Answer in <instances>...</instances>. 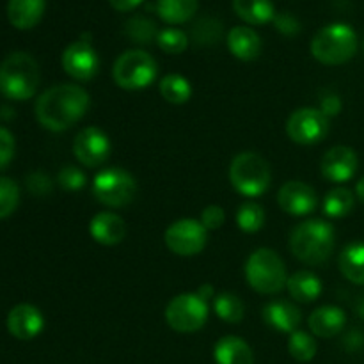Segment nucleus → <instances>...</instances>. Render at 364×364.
<instances>
[{"label":"nucleus","instance_id":"obj_26","mask_svg":"<svg viewBox=\"0 0 364 364\" xmlns=\"http://www.w3.org/2000/svg\"><path fill=\"white\" fill-rule=\"evenodd\" d=\"M198 0H156V13L167 23H185L198 13Z\"/></svg>","mask_w":364,"mask_h":364},{"label":"nucleus","instance_id":"obj_1","mask_svg":"<svg viewBox=\"0 0 364 364\" xmlns=\"http://www.w3.org/2000/svg\"><path fill=\"white\" fill-rule=\"evenodd\" d=\"M89 109V95L75 84H59L43 92L36 102V117L50 132L68 130Z\"/></svg>","mask_w":364,"mask_h":364},{"label":"nucleus","instance_id":"obj_6","mask_svg":"<svg viewBox=\"0 0 364 364\" xmlns=\"http://www.w3.org/2000/svg\"><path fill=\"white\" fill-rule=\"evenodd\" d=\"M231 185L245 198H259L270 185V167L258 153L244 151L230 166Z\"/></svg>","mask_w":364,"mask_h":364},{"label":"nucleus","instance_id":"obj_13","mask_svg":"<svg viewBox=\"0 0 364 364\" xmlns=\"http://www.w3.org/2000/svg\"><path fill=\"white\" fill-rule=\"evenodd\" d=\"M73 153L85 167H98L109 159L110 141L100 128L89 127L78 132L73 141Z\"/></svg>","mask_w":364,"mask_h":364},{"label":"nucleus","instance_id":"obj_2","mask_svg":"<svg viewBox=\"0 0 364 364\" xmlns=\"http://www.w3.org/2000/svg\"><path fill=\"white\" fill-rule=\"evenodd\" d=\"M290 249L297 259L306 265H322L334 251V230L320 219L299 224L290 237Z\"/></svg>","mask_w":364,"mask_h":364},{"label":"nucleus","instance_id":"obj_22","mask_svg":"<svg viewBox=\"0 0 364 364\" xmlns=\"http://www.w3.org/2000/svg\"><path fill=\"white\" fill-rule=\"evenodd\" d=\"M217 364H255L251 347L238 336H224L213 348Z\"/></svg>","mask_w":364,"mask_h":364},{"label":"nucleus","instance_id":"obj_46","mask_svg":"<svg viewBox=\"0 0 364 364\" xmlns=\"http://www.w3.org/2000/svg\"><path fill=\"white\" fill-rule=\"evenodd\" d=\"M355 311H358V315L364 320V295L358 301V306H355Z\"/></svg>","mask_w":364,"mask_h":364},{"label":"nucleus","instance_id":"obj_35","mask_svg":"<svg viewBox=\"0 0 364 364\" xmlns=\"http://www.w3.org/2000/svg\"><path fill=\"white\" fill-rule=\"evenodd\" d=\"M156 45L167 53H181L185 52L188 45V38L185 32L178 31V28H164L156 36Z\"/></svg>","mask_w":364,"mask_h":364},{"label":"nucleus","instance_id":"obj_27","mask_svg":"<svg viewBox=\"0 0 364 364\" xmlns=\"http://www.w3.org/2000/svg\"><path fill=\"white\" fill-rule=\"evenodd\" d=\"M354 208V194L345 187H336L323 199V213L333 219L347 217Z\"/></svg>","mask_w":364,"mask_h":364},{"label":"nucleus","instance_id":"obj_18","mask_svg":"<svg viewBox=\"0 0 364 364\" xmlns=\"http://www.w3.org/2000/svg\"><path fill=\"white\" fill-rule=\"evenodd\" d=\"M308 323L315 336L334 338L343 331L347 316H345L343 309L336 308V306H323L309 315Z\"/></svg>","mask_w":364,"mask_h":364},{"label":"nucleus","instance_id":"obj_11","mask_svg":"<svg viewBox=\"0 0 364 364\" xmlns=\"http://www.w3.org/2000/svg\"><path fill=\"white\" fill-rule=\"evenodd\" d=\"M329 132V117L320 109H299L287 123V134L297 144H316Z\"/></svg>","mask_w":364,"mask_h":364},{"label":"nucleus","instance_id":"obj_37","mask_svg":"<svg viewBox=\"0 0 364 364\" xmlns=\"http://www.w3.org/2000/svg\"><path fill=\"white\" fill-rule=\"evenodd\" d=\"M224 220H226V213H224V210L220 206L212 205L203 210L201 224L206 230H219L224 224Z\"/></svg>","mask_w":364,"mask_h":364},{"label":"nucleus","instance_id":"obj_10","mask_svg":"<svg viewBox=\"0 0 364 364\" xmlns=\"http://www.w3.org/2000/svg\"><path fill=\"white\" fill-rule=\"evenodd\" d=\"M208 230L201 224V220L181 219L171 224L166 230L164 240L169 251L178 256H194L205 249Z\"/></svg>","mask_w":364,"mask_h":364},{"label":"nucleus","instance_id":"obj_12","mask_svg":"<svg viewBox=\"0 0 364 364\" xmlns=\"http://www.w3.org/2000/svg\"><path fill=\"white\" fill-rule=\"evenodd\" d=\"M63 68L75 80H91L98 73V53L87 39L82 38L66 46L63 53Z\"/></svg>","mask_w":364,"mask_h":364},{"label":"nucleus","instance_id":"obj_39","mask_svg":"<svg viewBox=\"0 0 364 364\" xmlns=\"http://www.w3.org/2000/svg\"><path fill=\"white\" fill-rule=\"evenodd\" d=\"M274 23H276L277 31L284 36H295L301 31V23L290 13H281L277 16H274Z\"/></svg>","mask_w":364,"mask_h":364},{"label":"nucleus","instance_id":"obj_5","mask_svg":"<svg viewBox=\"0 0 364 364\" xmlns=\"http://www.w3.org/2000/svg\"><path fill=\"white\" fill-rule=\"evenodd\" d=\"M245 279L258 294H279L287 287V269L283 259L272 249L262 247L249 256L245 263Z\"/></svg>","mask_w":364,"mask_h":364},{"label":"nucleus","instance_id":"obj_30","mask_svg":"<svg viewBox=\"0 0 364 364\" xmlns=\"http://www.w3.org/2000/svg\"><path fill=\"white\" fill-rule=\"evenodd\" d=\"M237 224L245 233H256L265 224V210L258 203H244L237 210Z\"/></svg>","mask_w":364,"mask_h":364},{"label":"nucleus","instance_id":"obj_25","mask_svg":"<svg viewBox=\"0 0 364 364\" xmlns=\"http://www.w3.org/2000/svg\"><path fill=\"white\" fill-rule=\"evenodd\" d=\"M340 270L350 283L364 284V244H348L340 255Z\"/></svg>","mask_w":364,"mask_h":364},{"label":"nucleus","instance_id":"obj_23","mask_svg":"<svg viewBox=\"0 0 364 364\" xmlns=\"http://www.w3.org/2000/svg\"><path fill=\"white\" fill-rule=\"evenodd\" d=\"M287 288L297 302H313L322 294V283L309 270H299L287 281Z\"/></svg>","mask_w":364,"mask_h":364},{"label":"nucleus","instance_id":"obj_16","mask_svg":"<svg viewBox=\"0 0 364 364\" xmlns=\"http://www.w3.org/2000/svg\"><path fill=\"white\" fill-rule=\"evenodd\" d=\"M45 326L41 311L36 306L18 304L7 315V329L16 340H34Z\"/></svg>","mask_w":364,"mask_h":364},{"label":"nucleus","instance_id":"obj_32","mask_svg":"<svg viewBox=\"0 0 364 364\" xmlns=\"http://www.w3.org/2000/svg\"><path fill=\"white\" fill-rule=\"evenodd\" d=\"M288 350L295 361L309 363L316 355V341L304 331H295L288 341Z\"/></svg>","mask_w":364,"mask_h":364},{"label":"nucleus","instance_id":"obj_14","mask_svg":"<svg viewBox=\"0 0 364 364\" xmlns=\"http://www.w3.org/2000/svg\"><path fill=\"white\" fill-rule=\"evenodd\" d=\"M277 203L287 213L295 217L308 215L316 208V192L304 181H288L279 188Z\"/></svg>","mask_w":364,"mask_h":364},{"label":"nucleus","instance_id":"obj_9","mask_svg":"<svg viewBox=\"0 0 364 364\" xmlns=\"http://www.w3.org/2000/svg\"><path fill=\"white\" fill-rule=\"evenodd\" d=\"M208 320V304L198 294L176 295L166 308V322L176 333H196Z\"/></svg>","mask_w":364,"mask_h":364},{"label":"nucleus","instance_id":"obj_24","mask_svg":"<svg viewBox=\"0 0 364 364\" xmlns=\"http://www.w3.org/2000/svg\"><path fill=\"white\" fill-rule=\"evenodd\" d=\"M233 9L245 23L265 25L274 20L272 0H233Z\"/></svg>","mask_w":364,"mask_h":364},{"label":"nucleus","instance_id":"obj_19","mask_svg":"<svg viewBox=\"0 0 364 364\" xmlns=\"http://www.w3.org/2000/svg\"><path fill=\"white\" fill-rule=\"evenodd\" d=\"M263 318L279 333H295L302 316L297 306L287 301H274L263 308Z\"/></svg>","mask_w":364,"mask_h":364},{"label":"nucleus","instance_id":"obj_21","mask_svg":"<svg viewBox=\"0 0 364 364\" xmlns=\"http://www.w3.org/2000/svg\"><path fill=\"white\" fill-rule=\"evenodd\" d=\"M228 48L237 59L255 60L262 52V39L251 27H233L228 34Z\"/></svg>","mask_w":364,"mask_h":364},{"label":"nucleus","instance_id":"obj_36","mask_svg":"<svg viewBox=\"0 0 364 364\" xmlns=\"http://www.w3.org/2000/svg\"><path fill=\"white\" fill-rule=\"evenodd\" d=\"M57 181H59V185L64 191H78V188H82L85 185V174L78 167L70 166L60 169Z\"/></svg>","mask_w":364,"mask_h":364},{"label":"nucleus","instance_id":"obj_34","mask_svg":"<svg viewBox=\"0 0 364 364\" xmlns=\"http://www.w3.org/2000/svg\"><path fill=\"white\" fill-rule=\"evenodd\" d=\"M20 203V188L11 178H0V219H6Z\"/></svg>","mask_w":364,"mask_h":364},{"label":"nucleus","instance_id":"obj_3","mask_svg":"<svg viewBox=\"0 0 364 364\" xmlns=\"http://www.w3.org/2000/svg\"><path fill=\"white\" fill-rule=\"evenodd\" d=\"M39 66L34 57L14 52L0 63V92L11 100L32 98L39 87Z\"/></svg>","mask_w":364,"mask_h":364},{"label":"nucleus","instance_id":"obj_38","mask_svg":"<svg viewBox=\"0 0 364 364\" xmlns=\"http://www.w3.org/2000/svg\"><path fill=\"white\" fill-rule=\"evenodd\" d=\"M14 156V137L7 128L0 127V169L6 167Z\"/></svg>","mask_w":364,"mask_h":364},{"label":"nucleus","instance_id":"obj_29","mask_svg":"<svg viewBox=\"0 0 364 364\" xmlns=\"http://www.w3.org/2000/svg\"><path fill=\"white\" fill-rule=\"evenodd\" d=\"M217 316L228 323H238L244 318V302L235 294H220L213 299Z\"/></svg>","mask_w":364,"mask_h":364},{"label":"nucleus","instance_id":"obj_33","mask_svg":"<svg viewBox=\"0 0 364 364\" xmlns=\"http://www.w3.org/2000/svg\"><path fill=\"white\" fill-rule=\"evenodd\" d=\"M124 32H127V36L132 41L142 43V45H148V43H151L159 36L156 25L144 16L130 18L127 25H124Z\"/></svg>","mask_w":364,"mask_h":364},{"label":"nucleus","instance_id":"obj_43","mask_svg":"<svg viewBox=\"0 0 364 364\" xmlns=\"http://www.w3.org/2000/svg\"><path fill=\"white\" fill-rule=\"evenodd\" d=\"M142 2H144V0H109L110 6H112L116 11H121V13H127V11L135 9V7L141 6Z\"/></svg>","mask_w":364,"mask_h":364},{"label":"nucleus","instance_id":"obj_44","mask_svg":"<svg viewBox=\"0 0 364 364\" xmlns=\"http://www.w3.org/2000/svg\"><path fill=\"white\" fill-rule=\"evenodd\" d=\"M198 295L201 299H205V301H208L210 297H213V288L210 287V284H203V287L198 290Z\"/></svg>","mask_w":364,"mask_h":364},{"label":"nucleus","instance_id":"obj_8","mask_svg":"<svg viewBox=\"0 0 364 364\" xmlns=\"http://www.w3.org/2000/svg\"><path fill=\"white\" fill-rule=\"evenodd\" d=\"M92 194L102 205L110 208H121L134 201L137 194V183L128 171L121 167H110L98 173L92 181Z\"/></svg>","mask_w":364,"mask_h":364},{"label":"nucleus","instance_id":"obj_40","mask_svg":"<svg viewBox=\"0 0 364 364\" xmlns=\"http://www.w3.org/2000/svg\"><path fill=\"white\" fill-rule=\"evenodd\" d=\"M27 187L32 194L46 196L52 191V181H50V178L46 176V174L32 173L31 176L27 178Z\"/></svg>","mask_w":364,"mask_h":364},{"label":"nucleus","instance_id":"obj_47","mask_svg":"<svg viewBox=\"0 0 364 364\" xmlns=\"http://www.w3.org/2000/svg\"><path fill=\"white\" fill-rule=\"evenodd\" d=\"M363 48H364V41H363Z\"/></svg>","mask_w":364,"mask_h":364},{"label":"nucleus","instance_id":"obj_20","mask_svg":"<svg viewBox=\"0 0 364 364\" xmlns=\"http://www.w3.org/2000/svg\"><path fill=\"white\" fill-rule=\"evenodd\" d=\"M45 13V0H9L7 18L20 31L36 27Z\"/></svg>","mask_w":364,"mask_h":364},{"label":"nucleus","instance_id":"obj_42","mask_svg":"<svg viewBox=\"0 0 364 364\" xmlns=\"http://www.w3.org/2000/svg\"><path fill=\"white\" fill-rule=\"evenodd\" d=\"M320 110H322L327 117L336 116V114L341 110L340 98H338V96H327V98L322 102V109Z\"/></svg>","mask_w":364,"mask_h":364},{"label":"nucleus","instance_id":"obj_31","mask_svg":"<svg viewBox=\"0 0 364 364\" xmlns=\"http://www.w3.org/2000/svg\"><path fill=\"white\" fill-rule=\"evenodd\" d=\"M223 38V25L215 18L205 16L192 27V41L199 46H210Z\"/></svg>","mask_w":364,"mask_h":364},{"label":"nucleus","instance_id":"obj_28","mask_svg":"<svg viewBox=\"0 0 364 364\" xmlns=\"http://www.w3.org/2000/svg\"><path fill=\"white\" fill-rule=\"evenodd\" d=\"M160 95L166 102L181 105L187 103L192 96V87L188 80L181 75H167L160 82Z\"/></svg>","mask_w":364,"mask_h":364},{"label":"nucleus","instance_id":"obj_15","mask_svg":"<svg viewBox=\"0 0 364 364\" xmlns=\"http://www.w3.org/2000/svg\"><path fill=\"white\" fill-rule=\"evenodd\" d=\"M358 166L359 160L354 149L347 146H334L323 155L322 174L333 183H345L354 178Z\"/></svg>","mask_w":364,"mask_h":364},{"label":"nucleus","instance_id":"obj_45","mask_svg":"<svg viewBox=\"0 0 364 364\" xmlns=\"http://www.w3.org/2000/svg\"><path fill=\"white\" fill-rule=\"evenodd\" d=\"M355 194H358V198L361 199V203L364 205V176L359 180L358 187H355Z\"/></svg>","mask_w":364,"mask_h":364},{"label":"nucleus","instance_id":"obj_7","mask_svg":"<svg viewBox=\"0 0 364 364\" xmlns=\"http://www.w3.org/2000/svg\"><path fill=\"white\" fill-rule=\"evenodd\" d=\"M156 63L144 50H128L117 57L114 64V82L121 89L137 91L153 84L156 78Z\"/></svg>","mask_w":364,"mask_h":364},{"label":"nucleus","instance_id":"obj_4","mask_svg":"<svg viewBox=\"0 0 364 364\" xmlns=\"http://www.w3.org/2000/svg\"><path fill=\"white\" fill-rule=\"evenodd\" d=\"M358 36L347 23H331L320 28L311 41V53L318 63L338 66L354 57Z\"/></svg>","mask_w":364,"mask_h":364},{"label":"nucleus","instance_id":"obj_41","mask_svg":"<svg viewBox=\"0 0 364 364\" xmlns=\"http://www.w3.org/2000/svg\"><path fill=\"white\" fill-rule=\"evenodd\" d=\"M343 345L348 352L361 350V348L364 347V334L359 333V331H352L350 334H347Z\"/></svg>","mask_w":364,"mask_h":364},{"label":"nucleus","instance_id":"obj_17","mask_svg":"<svg viewBox=\"0 0 364 364\" xmlns=\"http://www.w3.org/2000/svg\"><path fill=\"white\" fill-rule=\"evenodd\" d=\"M89 230L91 237L102 245H117L127 237V224L112 212H102L92 217Z\"/></svg>","mask_w":364,"mask_h":364}]
</instances>
